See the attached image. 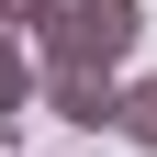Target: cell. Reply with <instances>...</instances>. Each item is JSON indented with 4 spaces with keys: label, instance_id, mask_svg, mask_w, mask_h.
I'll list each match as a JSON object with an SVG mask.
<instances>
[{
    "label": "cell",
    "instance_id": "6da1fadb",
    "mask_svg": "<svg viewBox=\"0 0 157 157\" xmlns=\"http://www.w3.org/2000/svg\"><path fill=\"white\" fill-rule=\"evenodd\" d=\"M146 11L135 0H56V23L34 34V67H124Z\"/></svg>",
    "mask_w": 157,
    "mask_h": 157
},
{
    "label": "cell",
    "instance_id": "7a4b0ae2",
    "mask_svg": "<svg viewBox=\"0 0 157 157\" xmlns=\"http://www.w3.org/2000/svg\"><path fill=\"white\" fill-rule=\"evenodd\" d=\"M34 112H56L67 135H124V78L112 67H45V101Z\"/></svg>",
    "mask_w": 157,
    "mask_h": 157
},
{
    "label": "cell",
    "instance_id": "3957f363",
    "mask_svg": "<svg viewBox=\"0 0 157 157\" xmlns=\"http://www.w3.org/2000/svg\"><path fill=\"white\" fill-rule=\"evenodd\" d=\"M34 101H45V67H34V45H23V34H0V124H23Z\"/></svg>",
    "mask_w": 157,
    "mask_h": 157
},
{
    "label": "cell",
    "instance_id": "277c9868",
    "mask_svg": "<svg viewBox=\"0 0 157 157\" xmlns=\"http://www.w3.org/2000/svg\"><path fill=\"white\" fill-rule=\"evenodd\" d=\"M124 146H146V157H157V67H146V78H124Z\"/></svg>",
    "mask_w": 157,
    "mask_h": 157
}]
</instances>
